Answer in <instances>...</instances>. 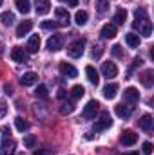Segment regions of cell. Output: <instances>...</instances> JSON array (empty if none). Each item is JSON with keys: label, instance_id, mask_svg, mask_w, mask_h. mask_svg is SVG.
I'll use <instances>...</instances> for the list:
<instances>
[{"label": "cell", "instance_id": "cell-44", "mask_svg": "<svg viewBox=\"0 0 154 155\" xmlns=\"http://www.w3.org/2000/svg\"><path fill=\"white\" fill-rule=\"evenodd\" d=\"M0 5H2V0H0Z\"/></svg>", "mask_w": 154, "mask_h": 155}, {"label": "cell", "instance_id": "cell-21", "mask_svg": "<svg viewBox=\"0 0 154 155\" xmlns=\"http://www.w3.org/2000/svg\"><path fill=\"white\" fill-rule=\"evenodd\" d=\"M138 124H140V128H142V130H145V132H149V130L152 128V116H149V114H145V116H142V119L138 121Z\"/></svg>", "mask_w": 154, "mask_h": 155}, {"label": "cell", "instance_id": "cell-25", "mask_svg": "<svg viewBox=\"0 0 154 155\" xmlns=\"http://www.w3.org/2000/svg\"><path fill=\"white\" fill-rule=\"evenodd\" d=\"M125 18H127V11L125 9H118L114 13V24L116 25H121V24H125Z\"/></svg>", "mask_w": 154, "mask_h": 155}, {"label": "cell", "instance_id": "cell-15", "mask_svg": "<svg viewBox=\"0 0 154 155\" xmlns=\"http://www.w3.org/2000/svg\"><path fill=\"white\" fill-rule=\"evenodd\" d=\"M31 29H33V22H31V20H24V22L16 27V36H18V38H22V36H24V35H27Z\"/></svg>", "mask_w": 154, "mask_h": 155}, {"label": "cell", "instance_id": "cell-7", "mask_svg": "<svg viewBox=\"0 0 154 155\" xmlns=\"http://www.w3.org/2000/svg\"><path fill=\"white\" fill-rule=\"evenodd\" d=\"M120 141H121V144H123V146H132V144H136L138 135H136V132H132V130H125V132L121 134Z\"/></svg>", "mask_w": 154, "mask_h": 155}, {"label": "cell", "instance_id": "cell-4", "mask_svg": "<svg viewBox=\"0 0 154 155\" xmlns=\"http://www.w3.org/2000/svg\"><path fill=\"white\" fill-rule=\"evenodd\" d=\"M111 124H113L111 114H109V112H102L100 117L96 119V123H94V130H96V132H103V130L111 128Z\"/></svg>", "mask_w": 154, "mask_h": 155}, {"label": "cell", "instance_id": "cell-22", "mask_svg": "<svg viewBox=\"0 0 154 155\" xmlns=\"http://www.w3.org/2000/svg\"><path fill=\"white\" fill-rule=\"evenodd\" d=\"M125 41H127V45L129 47H138L140 45V35H136V33H127L125 35Z\"/></svg>", "mask_w": 154, "mask_h": 155}, {"label": "cell", "instance_id": "cell-3", "mask_svg": "<svg viewBox=\"0 0 154 155\" xmlns=\"http://www.w3.org/2000/svg\"><path fill=\"white\" fill-rule=\"evenodd\" d=\"M83 51H85V40L83 38L75 40V41L67 47V54H69L71 58H80V56L83 54Z\"/></svg>", "mask_w": 154, "mask_h": 155}, {"label": "cell", "instance_id": "cell-8", "mask_svg": "<svg viewBox=\"0 0 154 155\" xmlns=\"http://www.w3.org/2000/svg\"><path fill=\"white\" fill-rule=\"evenodd\" d=\"M123 99H125V103H138V101H140V92H138V88L129 87V88L123 92Z\"/></svg>", "mask_w": 154, "mask_h": 155}, {"label": "cell", "instance_id": "cell-42", "mask_svg": "<svg viewBox=\"0 0 154 155\" xmlns=\"http://www.w3.org/2000/svg\"><path fill=\"white\" fill-rule=\"evenodd\" d=\"M58 97H65V90H60L58 92Z\"/></svg>", "mask_w": 154, "mask_h": 155}, {"label": "cell", "instance_id": "cell-18", "mask_svg": "<svg viewBox=\"0 0 154 155\" xmlns=\"http://www.w3.org/2000/svg\"><path fill=\"white\" fill-rule=\"evenodd\" d=\"M38 81V76L35 74V72H26L24 76L20 78V83L24 85V87H31V85H35Z\"/></svg>", "mask_w": 154, "mask_h": 155}, {"label": "cell", "instance_id": "cell-9", "mask_svg": "<svg viewBox=\"0 0 154 155\" xmlns=\"http://www.w3.org/2000/svg\"><path fill=\"white\" fill-rule=\"evenodd\" d=\"M15 148H16L15 139H11V137H4V143H2V155H13L15 153Z\"/></svg>", "mask_w": 154, "mask_h": 155}, {"label": "cell", "instance_id": "cell-24", "mask_svg": "<svg viewBox=\"0 0 154 155\" xmlns=\"http://www.w3.org/2000/svg\"><path fill=\"white\" fill-rule=\"evenodd\" d=\"M27 49H29V52H37L40 49V36L38 35H33L29 41H27Z\"/></svg>", "mask_w": 154, "mask_h": 155}, {"label": "cell", "instance_id": "cell-39", "mask_svg": "<svg viewBox=\"0 0 154 155\" xmlns=\"http://www.w3.org/2000/svg\"><path fill=\"white\" fill-rule=\"evenodd\" d=\"M2 134H4V137H9V135H11V130H9V126H2Z\"/></svg>", "mask_w": 154, "mask_h": 155}, {"label": "cell", "instance_id": "cell-40", "mask_svg": "<svg viewBox=\"0 0 154 155\" xmlns=\"http://www.w3.org/2000/svg\"><path fill=\"white\" fill-rule=\"evenodd\" d=\"M67 4H69L71 7H76V5H78V0H67Z\"/></svg>", "mask_w": 154, "mask_h": 155}, {"label": "cell", "instance_id": "cell-14", "mask_svg": "<svg viewBox=\"0 0 154 155\" xmlns=\"http://www.w3.org/2000/svg\"><path fill=\"white\" fill-rule=\"evenodd\" d=\"M54 16H56L62 24H69V20H71V15H69V11H67L65 7H56V9H54Z\"/></svg>", "mask_w": 154, "mask_h": 155}, {"label": "cell", "instance_id": "cell-41", "mask_svg": "<svg viewBox=\"0 0 154 155\" xmlns=\"http://www.w3.org/2000/svg\"><path fill=\"white\" fill-rule=\"evenodd\" d=\"M85 139H87V141H91V139H94V135H93L91 132H87V134H85Z\"/></svg>", "mask_w": 154, "mask_h": 155}, {"label": "cell", "instance_id": "cell-45", "mask_svg": "<svg viewBox=\"0 0 154 155\" xmlns=\"http://www.w3.org/2000/svg\"><path fill=\"white\" fill-rule=\"evenodd\" d=\"M18 155H22V153H18Z\"/></svg>", "mask_w": 154, "mask_h": 155}, {"label": "cell", "instance_id": "cell-30", "mask_svg": "<svg viewBox=\"0 0 154 155\" xmlns=\"http://www.w3.org/2000/svg\"><path fill=\"white\" fill-rule=\"evenodd\" d=\"M24 146L29 148V150H33V148L37 146V137H35V135H26V137H24Z\"/></svg>", "mask_w": 154, "mask_h": 155}, {"label": "cell", "instance_id": "cell-27", "mask_svg": "<svg viewBox=\"0 0 154 155\" xmlns=\"http://www.w3.org/2000/svg\"><path fill=\"white\" fill-rule=\"evenodd\" d=\"M87 18H89L87 11H78L76 15H75V22H76L78 25H85L87 24Z\"/></svg>", "mask_w": 154, "mask_h": 155}, {"label": "cell", "instance_id": "cell-19", "mask_svg": "<svg viewBox=\"0 0 154 155\" xmlns=\"http://www.w3.org/2000/svg\"><path fill=\"white\" fill-rule=\"evenodd\" d=\"M116 35V25L114 24H105L102 27V38H114Z\"/></svg>", "mask_w": 154, "mask_h": 155}, {"label": "cell", "instance_id": "cell-16", "mask_svg": "<svg viewBox=\"0 0 154 155\" xmlns=\"http://www.w3.org/2000/svg\"><path fill=\"white\" fill-rule=\"evenodd\" d=\"M60 72L67 78H76L78 76V71L71 65V63H60Z\"/></svg>", "mask_w": 154, "mask_h": 155}, {"label": "cell", "instance_id": "cell-26", "mask_svg": "<svg viewBox=\"0 0 154 155\" xmlns=\"http://www.w3.org/2000/svg\"><path fill=\"white\" fill-rule=\"evenodd\" d=\"M0 20H2L4 25H11V24L15 22V15H13L11 11H4V13L0 15Z\"/></svg>", "mask_w": 154, "mask_h": 155}, {"label": "cell", "instance_id": "cell-10", "mask_svg": "<svg viewBox=\"0 0 154 155\" xmlns=\"http://www.w3.org/2000/svg\"><path fill=\"white\" fill-rule=\"evenodd\" d=\"M102 74L105 78H116V74H118V67H116L114 63H111V61H105L103 65H102Z\"/></svg>", "mask_w": 154, "mask_h": 155}, {"label": "cell", "instance_id": "cell-29", "mask_svg": "<svg viewBox=\"0 0 154 155\" xmlns=\"http://www.w3.org/2000/svg\"><path fill=\"white\" fill-rule=\"evenodd\" d=\"M107 9H109V0H96V11L100 15L107 13Z\"/></svg>", "mask_w": 154, "mask_h": 155}, {"label": "cell", "instance_id": "cell-12", "mask_svg": "<svg viewBox=\"0 0 154 155\" xmlns=\"http://www.w3.org/2000/svg\"><path fill=\"white\" fill-rule=\"evenodd\" d=\"M116 92H118V83H107L103 87V97L105 99H114Z\"/></svg>", "mask_w": 154, "mask_h": 155}, {"label": "cell", "instance_id": "cell-6", "mask_svg": "<svg viewBox=\"0 0 154 155\" xmlns=\"http://www.w3.org/2000/svg\"><path fill=\"white\" fill-rule=\"evenodd\" d=\"M11 60L16 63H26L27 61V52L22 47H13L11 49Z\"/></svg>", "mask_w": 154, "mask_h": 155}, {"label": "cell", "instance_id": "cell-1", "mask_svg": "<svg viewBox=\"0 0 154 155\" xmlns=\"http://www.w3.org/2000/svg\"><path fill=\"white\" fill-rule=\"evenodd\" d=\"M134 16H136L134 24H132L134 29L140 31V35H143L145 38H149V36L152 35V25H151L149 16H147V11H145V9H136V11H134Z\"/></svg>", "mask_w": 154, "mask_h": 155}, {"label": "cell", "instance_id": "cell-11", "mask_svg": "<svg viewBox=\"0 0 154 155\" xmlns=\"http://www.w3.org/2000/svg\"><path fill=\"white\" fill-rule=\"evenodd\" d=\"M35 9L38 15H47L51 11V2L49 0H35Z\"/></svg>", "mask_w": 154, "mask_h": 155}, {"label": "cell", "instance_id": "cell-32", "mask_svg": "<svg viewBox=\"0 0 154 155\" xmlns=\"http://www.w3.org/2000/svg\"><path fill=\"white\" fill-rule=\"evenodd\" d=\"M73 110H75V103H73V101H67V103H64V105H62V108H60V112H62L64 116H65V114H71Z\"/></svg>", "mask_w": 154, "mask_h": 155}, {"label": "cell", "instance_id": "cell-31", "mask_svg": "<svg viewBox=\"0 0 154 155\" xmlns=\"http://www.w3.org/2000/svg\"><path fill=\"white\" fill-rule=\"evenodd\" d=\"M15 126H16V130H18V132H26V130L29 128V124H27L22 117H16V119H15Z\"/></svg>", "mask_w": 154, "mask_h": 155}, {"label": "cell", "instance_id": "cell-35", "mask_svg": "<svg viewBox=\"0 0 154 155\" xmlns=\"http://www.w3.org/2000/svg\"><path fill=\"white\" fill-rule=\"evenodd\" d=\"M102 54H103V49H102V47H94V51L91 52L93 60H98V58H102Z\"/></svg>", "mask_w": 154, "mask_h": 155}, {"label": "cell", "instance_id": "cell-36", "mask_svg": "<svg viewBox=\"0 0 154 155\" xmlns=\"http://www.w3.org/2000/svg\"><path fill=\"white\" fill-rule=\"evenodd\" d=\"M142 152H143V155H151L152 153V144H151V143H143Z\"/></svg>", "mask_w": 154, "mask_h": 155}, {"label": "cell", "instance_id": "cell-28", "mask_svg": "<svg viewBox=\"0 0 154 155\" xmlns=\"http://www.w3.org/2000/svg\"><path fill=\"white\" fill-rule=\"evenodd\" d=\"M83 94H85V88H83L82 85H75V87L71 88V96H73V99H80Z\"/></svg>", "mask_w": 154, "mask_h": 155}, {"label": "cell", "instance_id": "cell-34", "mask_svg": "<svg viewBox=\"0 0 154 155\" xmlns=\"http://www.w3.org/2000/svg\"><path fill=\"white\" fill-rule=\"evenodd\" d=\"M35 96L45 99V97H47V87H45V85H38V88L35 90Z\"/></svg>", "mask_w": 154, "mask_h": 155}, {"label": "cell", "instance_id": "cell-33", "mask_svg": "<svg viewBox=\"0 0 154 155\" xmlns=\"http://www.w3.org/2000/svg\"><path fill=\"white\" fill-rule=\"evenodd\" d=\"M58 27H60V22H53V20L42 22V29H58Z\"/></svg>", "mask_w": 154, "mask_h": 155}, {"label": "cell", "instance_id": "cell-43", "mask_svg": "<svg viewBox=\"0 0 154 155\" xmlns=\"http://www.w3.org/2000/svg\"><path fill=\"white\" fill-rule=\"evenodd\" d=\"M129 155H138V152H134V153H129Z\"/></svg>", "mask_w": 154, "mask_h": 155}, {"label": "cell", "instance_id": "cell-38", "mask_svg": "<svg viewBox=\"0 0 154 155\" xmlns=\"http://www.w3.org/2000/svg\"><path fill=\"white\" fill-rule=\"evenodd\" d=\"M7 114V105H5V101H0V119Z\"/></svg>", "mask_w": 154, "mask_h": 155}, {"label": "cell", "instance_id": "cell-17", "mask_svg": "<svg viewBox=\"0 0 154 155\" xmlns=\"http://www.w3.org/2000/svg\"><path fill=\"white\" fill-rule=\"evenodd\" d=\"M85 74H87V79H89L93 85H98V83H100V76H98V72H96V69H94L93 65H87V67H85Z\"/></svg>", "mask_w": 154, "mask_h": 155}, {"label": "cell", "instance_id": "cell-2", "mask_svg": "<svg viewBox=\"0 0 154 155\" xmlns=\"http://www.w3.org/2000/svg\"><path fill=\"white\" fill-rule=\"evenodd\" d=\"M98 110H100V103H98L96 99H91V101H89V103L83 107V112H82V116H83V119L91 121V119H96Z\"/></svg>", "mask_w": 154, "mask_h": 155}, {"label": "cell", "instance_id": "cell-37", "mask_svg": "<svg viewBox=\"0 0 154 155\" xmlns=\"http://www.w3.org/2000/svg\"><path fill=\"white\" fill-rule=\"evenodd\" d=\"M111 51H113V54H114L116 58H121V56H123V51H121V45H113V49H111Z\"/></svg>", "mask_w": 154, "mask_h": 155}, {"label": "cell", "instance_id": "cell-20", "mask_svg": "<svg viewBox=\"0 0 154 155\" xmlns=\"http://www.w3.org/2000/svg\"><path fill=\"white\" fill-rule=\"evenodd\" d=\"M154 72L152 71H145L143 74H140V81H142V85L143 87H147V88H151L152 87V83H154Z\"/></svg>", "mask_w": 154, "mask_h": 155}, {"label": "cell", "instance_id": "cell-5", "mask_svg": "<svg viewBox=\"0 0 154 155\" xmlns=\"http://www.w3.org/2000/svg\"><path fill=\"white\" fill-rule=\"evenodd\" d=\"M47 49L51 51V52H56V51H60L62 47H64V36L62 35H53L51 38L47 40Z\"/></svg>", "mask_w": 154, "mask_h": 155}, {"label": "cell", "instance_id": "cell-23", "mask_svg": "<svg viewBox=\"0 0 154 155\" xmlns=\"http://www.w3.org/2000/svg\"><path fill=\"white\" fill-rule=\"evenodd\" d=\"M15 5H16V9H18L22 15H27V13L31 11V4H29L27 0H15Z\"/></svg>", "mask_w": 154, "mask_h": 155}, {"label": "cell", "instance_id": "cell-13", "mask_svg": "<svg viewBox=\"0 0 154 155\" xmlns=\"http://www.w3.org/2000/svg\"><path fill=\"white\" fill-rule=\"evenodd\" d=\"M114 112L118 117H121V119H127V117H131L132 114V108L131 107H125L123 103H120V105H116L114 107Z\"/></svg>", "mask_w": 154, "mask_h": 155}]
</instances>
